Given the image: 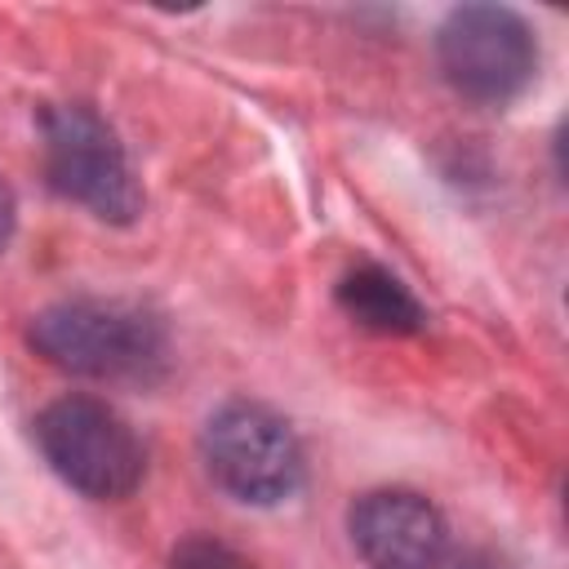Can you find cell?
<instances>
[{
  "instance_id": "6da1fadb",
  "label": "cell",
  "mask_w": 569,
  "mask_h": 569,
  "mask_svg": "<svg viewBox=\"0 0 569 569\" xmlns=\"http://www.w3.org/2000/svg\"><path fill=\"white\" fill-rule=\"evenodd\" d=\"M27 342L53 369L89 382L151 387L169 373L173 347L156 311L124 298H62L31 316Z\"/></svg>"
},
{
  "instance_id": "7a4b0ae2",
  "label": "cell",
  "mask_w": 569,
  "mask_h": 569,
  "mask_svg": "<svg viewBox=\"0 0 569 569\" xmlns=\"http://www.w3.org/2000/svg\"><path fill=\"white\" fill-rule=\"evenodd\" d=\"M200 462L209 480L244 507H280L307 480L302 440L284 413L262 400H227L200 427Z\"/></svg>"
},
{
  "instance_id": "3957f363",
  "label": "cell",
  "mask_w": 569,
  "mask_h": 569,
  "mask_svg": "<svg viewBox=\"0 0 569 569\" xmlns=\"http://www.w3.org/2000/svg\"><path fill=\"white\" fill-rule=\"evenodd\" d=\"M49 471L93 502H120L142 485L147 449L138 431L98 396H58L31 422Z\"/></svg>"
},
{
  "instance_id": "277c9868",
  "label": "cell",
  "mask_w": 569,
  "mask_h": 569,
  "mask_svg": "<svg viewBox=\"0 0 569 569\" xmlns=\"http://www.w3.org/2000/svg\"><path fill=\"white\" fill-rule=\"evenodd\" d=\"M49 187L89 209L98 222L129 227L142 213V187L116 129L89 102H53L40 111Z\"/></svg>"
},
{
  "instance_id": "5b68a950",
  "label": "cell",
  "mask_w": 569,
  "mask_h": 569,
  "mask_svg": "<svg viewBox=\"0 0 569 569\" xmlns=\"http://www.w3.org/2000/svg\"><path fill=\"white\" fill-rule=\"evenodd\" d=\"M445 84L476 107H511L538 76V31L507 4H458L436 31Z\"/></svg>"
},
{
  "instance_id": "8992f818",
  "label": "cell",
  "mask_w": 569,
  "mask_h": 569,
  "mask_svg": "<svg viewBox=\"0 0 569 569\" xmlns=\"http://www.w3.org/2000/svg\"><path fill=\"white\" fill-rule=\"evenodd\" d=\"M347 538L369 569H440L449 520L413 489H369L347 507Z\"/></svg>"
},
{
  "instance_id": "52a82bcc",
  "label": "cell",
  "mask_w": 569,
  "mask_h": 569,
  "mask_svg": "<svg viewBox=\"0 0 569 569\" xmlns=\"http://www.w3.org/2000/svg\"><path fill=\"white\" fill-rule=\"evenodd\" d=\"M342 316L369 333H382V338H409L427 325V311L422 302L409 293V284L400 276H391L387 267L378 262H360L351 267L338 289H333Z\"/></svg>"
},
{
  "instance_id": "ba28073f",
  "label": "cell",
  "mask_w": 569,
  "mask_h": 569,
  "mask_svg": "<svg viewBox=\"0 0 569 569\" xmlns=\"http://www.w3.org/2000/svg\"><path fill=\"white\" fill-rule=\"evenodd\" d=\"M169 569H253L240 551H231L227 542L218 538H204V533H191L173 547L169 556Z\"/></svg>"
},
{
  "instance_id": "9c48e42d",
  "label": "cell",
  "mask_w": 569,
  "mask_h": 569,
  "mask_svg": "<svg viewBox=\"0 0 569 569\" xmlns=\"http://www.w3.org/2000/svg\"><path fill=\"white\" fill-rule=\"evenodd\" d=\"M13 227H18V200H13L9 182L0 178V253L9 249V240H13Z\"/></svg>"
},
{
  "instance_id": "30bf717a",
  "label": "cell",
  "mask_w": 569,
  "mask_h": 569,
  "mask_svg": "<svg viewBox=\"0 0 569 569\" xmlns=\"http://www.w3.org/2000/svg\"><path fill=\"white\" fill-rule=\"evenodd\" d=\"M449 569H511V560H502L498 551H467V556H458Z\"/></svg>"
}]
</instances>
